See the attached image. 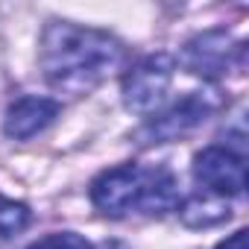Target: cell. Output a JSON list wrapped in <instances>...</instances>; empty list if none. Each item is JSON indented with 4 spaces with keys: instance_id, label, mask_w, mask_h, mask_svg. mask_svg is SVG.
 Wrapping results in <instances>:
<instances>
[{
    "instance_id": "cell-1",
    "label": "cell",
    "mask_w": 249,
    "mask_h": 249,
    "mask_svg": "<svg viewBox=\"0 0 249 249\" xmlns=\"http://www.w3.org/2000/svg\"><path fill=\"white\" fill-rule=\"evenodd\" d=\"M44 79L62 94H88L123 65V44L91 27L50 21L38 47Z\"/></svg>"
},
{
    "instance_id": "cell-2",
    "label": "cell",
    "mask_w": 249,
    "mask_h": 249,
    "mask_svg": "<svg viewBox=\"0 0 249 249\" xmlns=\"http://www.w3.org/2000/svg\"><path fill=\"white\" fill-rule=\"evenodd\" d=\"M91 202L108 217H123L129 211L167 214L179 208V185L167 167L117 164L103 170L91 182Z\"/></svg>"
},
{
    "instance_id": "cell-3",
    "label": "cell",
    "mask_w": 249,
    "mask_h": 249,
    "mask_svg": "<svg viewBox=\"0 0 249 249\" xmlns=\"http://www.w3.org/2000/svg\"><path fill=\"white\" fill-rule=\"evenodd\" d=\"M176 59L170 53H153L135 62L123 76V103L135 114H159L173 82Z\"/></svg>"
},
{
    "instance_id": "cell-4",
    "label": "cell",
    "mask_w": 249,
    "mask_h": 249,
    "mask_svg": "<svg viewBox=\"0 0 249 249\" xmlns=\"http://www.w3.org/2000/svg\"><path fill=\"white\" fill-rule=\"evenodd\" d=\"M194 179L208 196L217 199L240 196L246 188L243 153H234L231 147H205L194 159Z\"/></svg>"
},
{
    "instance_id": "cell-5",
    "label": "cell",
    "mask_w": 249,
    "mask_h": 249,
    "mask_svg": "<svg viewBox=\"0 0 249 249\" xmlns=\"http://www.w3.org/2000/svg\"><path fill=\"white\" fill-rule=\"evenodd\" d=\"M240 56H243V44H237L226 30H211L185 44L182 65L202 79H220L234 65H240Z\"/></svg>"
},
{
    "instance_id": "cell-6",
    "label": "cell",
    "mask_w": 249,
    "mask_h": 249,
    "mask_svg": "<svg viewBox=\"0 0 249 249\" xmlns=\"http://www.w3.org/2000/svg\"><path fill=\"white\" fill-rule=\"evenodd\" d=\"M214 111V103L205 97V94H188L182 97L176 106H170L167 111L156 114L147 126H144V135L150 141H167V138H176L194 126H199V123Z\"/></svg>"
},
{
    "instance_id": "cell-7",
    "label": "cell",
    "mask_w": 249,
    "mask_h": 249,
    "mask_svg": "<svg viewBox=\"0 0 249 249\" xmlns=\"http://www.w3.org/2000/svg\"><path fill=\"white\" fill-rule=\"evenodd\" d=\"M62 106L50 97H21L6 108L3 132L15 141H27L38 132H44L50 123L59 117Z\"/></svg>"
},
{
    "instance_id": "cell-8",
    "label": "cell",
    "mask_w": 249,
    "mask_h": 249,
    "mask_svg": "<svg viewBox=\"0 0 249 249\" xmlns=\"http://www.w3.org/2000/svg\"><path fill=\"white\" fill-rule=\"evenodd\" d=\"M229 217V208H226V199H217V196H194L185 202L182 208V220L188 226H214L220 220Z\"/></svg>"
},
{
    "instance_id": "cell-9",
    "label": "cell",
    "mask_w": 249,
    "mask_h": 249,
    "mask_svg": "<svg viewBox=\"0 0 249 249\" xmlns=\"http://www.w3.org/2000/svg\"><path fill=\"white\" fill-rule=\"evenodd\" d=\"M27 223H30V208L24 202L6 199L3 194H0V237L18 234L21 229H27Z\"/></svg>"
},
{
    "instance_id": "cell-10",
    "label": "cell",
    "mask_w": 249,
    "mask_h": 249,
    "mask_svg": "<svg viewBox=\"0 0 249 249\" xmlns=\"http://www.w3.org/2000/svg\"><path fill=\"white\" fill-rule=\"evenodd\" d=\"M30 249H94V246L85 237H79L76 231H53L30 243Z\"/></svg>"
},
{
    "instance_id": "cell-11",
    "label": "cell",
    "mask_w": 249,
    "mask_h": 249,
    "mask_svg": "<svg viewBox=\"0 0 249 249\" xmlns=\"http://www.w3.org/2000/svg\"><path fill=\"white\" fill-rule=\"evenodd\" d=\"M217 249H246V231H234L231 237H226L223 243H217Z\"/></svg>"
}]
</instances>
